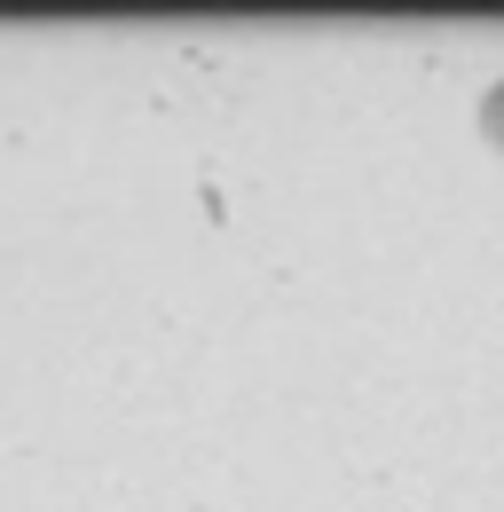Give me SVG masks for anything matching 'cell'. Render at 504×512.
I'll use <instances>...</instances> for the list:
<instances>
[{
	"instance_id": "obj_1",
	"label": "cell",
	"mask_w": 504,
	"mask_h": 512,
	"mask_svg": "<svg viewBox=\"0 0 504 512\" xmlns=\"http://www.w3.org/2000/svg\"><path fill=\"white\" fill-rule=\"evenodd\" d=\"M481 134H489V150L504 158V79L489 87V95H481Z\"/></svg>"
}]
</instances>
